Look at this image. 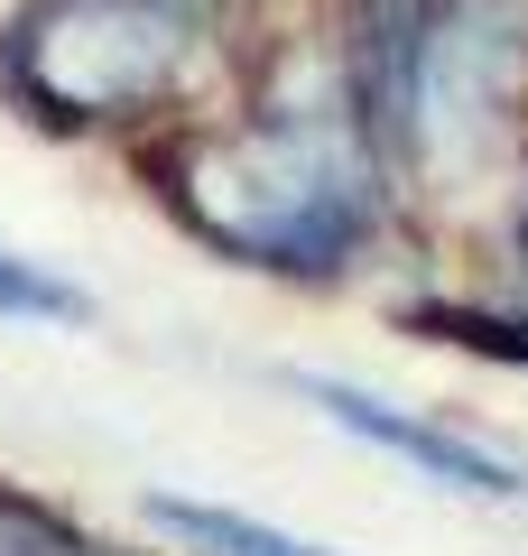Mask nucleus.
<instances>
[{
    "label": "nucleus",
    "mask_w": 528,
    "mask_h": 556,
    "mask_svg": "<svg viewBox=\"0 0 528 556\" xmlns=\"http://www.w3.org/2000/svg\"><path fill=\"white\" fill-rule=\"evenodd\" d=\"M214 0H28L0 38V93L38 130H121L186 93Z\"/></svg>",
    "instance_id": "nucleus-2"
},
{
    "label": "nucleus",
    "mask_w": 528,
    "mask_h": 556,
    "mask_svg": "<svg viewBox=\"0 0 528 556\" xmlns=\"http://www.w3.org/2000/svg\"><path fill=\"white\" fill-rule=\"evenodd\" d=\"M0 325H93V298L65 269H47V260L0 241Z\"/></svg>",
    "instance_id": "nucleus-5"
},
{
    "label": "nucleus",
    "mask_w": 528,
    "mask_h": 556,
    "mask_svg": "<svg viewBox=\"0 0 528 556\" xmlns=\"http://www.w3.org/2000/svg\"><path fill=\"white\" fill-rule=\"evenodd\" d=\"M297 399H315V408L343 427V437L380 445V455H399L408 473H427L436 492H464V501H528V464L491 455V445L454 437V427H436V417H408L390 408L380 390H362V380H334V371H288Z\"/></svg>",
    "instance_id": "nucleus-3"
},
{
    "label": "nucleus",
    "mask_w": 528,
    "mask_h": 556,
    "mask_svg": "<svg viewBox=\"0 0 528 556\" xmlns=\"http://www.w3.org/2000/svg\"><path fill=\"white\" fill-rule=\"evenodd\" d=\"M167 195L186 214V232L214 241L241 269L325 278V269H352L380 186L343 93H278L241 130L186 139L167 159Z\"/></svg>",
    "instance_id": "nucleus-1"
},
{
    "label": "nucleus",
    "mask_w": 528,
    "mask_h": 556,
    "mask_svg": "<svg viewBox=\"0 0 528 556\" xmlns=\"http://www.w3.org/2000/svg\"><path fill=\"white\" fill-rule=\"evenodd\" d=\"M139 510H149V529H167V538H176L186 556H334V547H315V538L278 529V519H251V510H232V501H186V492H149Z\"/></svg>",
    "instance_id": "nucleus-4"
}]
</instances>
